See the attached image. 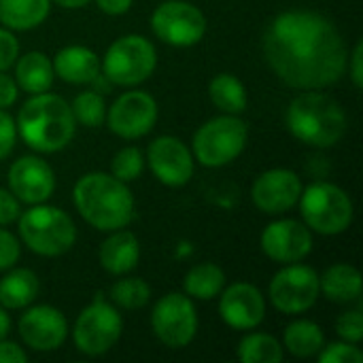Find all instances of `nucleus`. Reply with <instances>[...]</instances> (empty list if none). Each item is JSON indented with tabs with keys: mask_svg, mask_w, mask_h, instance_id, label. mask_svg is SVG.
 <instances>
[{
	"mask_svg": "<svg viewBox=\"0 0 363 363\" xmlns=\"http://www.w3.org/2000/svg\"><path fill=\"white\" fill-rule=\"evenodd\" d=\"M262 45L272 72L296 89H323L347 72L349 51L340 30L315 11L279 13Z\"/></svg>",
	"mask_w": 363,
	"mask_h": 363,
	"instance_id": "f257e3e1",
	"label": "nucleus"
},
{
	"mask_svg": "<svg viewBox=\"0 0 363 363\" xmlns=\"http://www.w3.org/2000/svg\"><path fill=\"white\" fill-rule=\"evenodd\" d=\"M72 202L79 215L100 232L128 228L134 219V196L128 183L108 172L83 174L72 189Z\"/></svg>",
	"mask_w": 363,
	"mask_h": 363,
	"instance_id": "f03ea898",
	"label": "nucleus"
},
{
	"mask_svg": "<svg viewBox=\"0 0 363 363\" xmlns=\"http://www.w3.org/2000/svg\"><path fill=\"white\" fill-rule=\"evenodd\" d=\"M70 104L49 91L30 94L17 113V134L38 153H55L70 145L77 125Z\"/></svg>",
	"mask_w": 363,
	"mask_h": 363,
	"instance_id": "7ed1b4c3",
	"label": "nucleus"
},
{
	"mask_svg": "<svg viewBox=\"0 0 363 363\" xmlns=\"http://www.w3.org/2000/svg\"><path fill=\"white\" fill-rule=\"evenodd\" d=\"M287 130L300 143L315 149H330L347 134V113L338 100L317 89H304L289 102Z\"/></svg>",
	"mask_w": 363,
	"mask_h": 363,
	"instance_id": "20e7f679",
	"label": "nucleus"
},
{
	"mask_svg": "<svg viewBox=\"0 0 363 363\" xmlns=\"http://www.w3.org/2000/svg\"><path fill=\"white\" fill-rule=\"evenodd\" d=\"M17 230L23 245L43 257H57L72 249L77 240V225L72 217L57 208L43 204H32L28 211L19 213Z\"/></svg>",
	"mask_w": 363,
	"mask_h": 363,
	"instance_id": "39448f33",
	"label": "nucleus"
},
{
	"mask_svg": "<svg viewBox=\"0 0 363 363\" xmlns=\"http://www.w3.org/2000/svg\"><path fill=\"white\" fill-rule=\"evenodd\" d=\"M298 204L306 228L321 236L342 234L353 221V202L349 194L328 181H315L308 187H302Z\"/></svg>",
	"mask_w": 363,
	"mask_h": 363,
	"instance_id": "423d86ee",
	"label": "nucleus"
},
{
	"mask_svg": "<svg viewBox=\"0 0 363 363\" xmlns=\"http://www.w3.org/2000/svg\"><path fill=\"white\" fill-rule=\"evenodd\" d=\"M157 66L155 45L140 34H125L106 49L100 70L106 81L121 87H134L147 81Z\"/></svg>",
	"mask_w": 363,
	"mask_h": 363,
	"instance_id": "0eeeda50",
	"label": "nucleus"
},
{
	"mask_svg": "<svg viewBox=\"0 0 363 363\" xmlns=\"http://www.w3.org/2000/svg\"><path fill=\"white\" fill-rule=\"evenodd\" d=\"M249 128L238 115L208 119L194 134V155L206 168H221L234 162L247 147Z\"/></svg>",
	"mask_w": 363,
	"mask_h": 363,
	"instance_id": "6e6552de",
	"label": "nucleus"
},
{
	"mask_svg": "<svg viewBox=\"0 0 363 363\" xmlns=\"http://www.w3.org/2000/svg\"><path fill=\"white\" fill-rule=\"evenodd\" d=\"M121 332L123 319L119 311L113 304H108L102 296H98L79 313L72 330V340L83 355L100 357L119 342Z\"/></svg>",
	"mask_w": 363,
	"mask_h": 363,
	"instance_id": "1a4fd4ad",
	"label": "nucleus"
},
{
	"mask_svg": "<svg viewBox=\"0 0 363 363\" xmlns=\"http://www.w3.org/2000/svg\"><path fill=\"white\" fill-rule=\"evenodd\" d=\"M151 330L155 338L170 347L183 349L198 334V311L187 294L170 291L157 300L151 313Z\"/></svg>",
	"mask_w": 363,
	"mask_h": 363,
	"instance_id": "9d476101",
	"label": "nucleus"
},
{
	"mask_svg": "<svg viewBox=\"0 0 363 363\" xmlns=\"http://www.w3.org/2000/svg\"><path fill=\"white\" fill-rule=\"evenodd\" d=\"M153 34L170 47H194L206 34L204 13L185 0H166L151 15Z\"/></svg>",
	"mask_w": 363,
	"mask_h": 363,
	"instance_id": "9b49d317",
	"label": "nucleus"
},
{
	"mask_svg": "<svg viewBox=\"0 0 363 363\" xmlns=\"http://www.w3.org/2000/svg\"><path fill=\"white\" fill-rule=\"evenodd\" d=\"M270 302L285 315H300L319 300V274L306 264H285L270 281Z\"/></svg>",
	"mask_w": 363,
	"mask_h": 363,
	"instance_id": "f8f14e48",
	"label": "nucleus"
},
{
	"mask_svg": "<svg viewBox=\"0 0 363 363\" xmlns=\"http://www.w3.org/2000/svg\"><path fill=\"white\" fill-rule=\"evenodd\" d=\"M106 121L113 134L125 140H136L149 134L157 121V102L151 94L134 89L121 94L106 111Z\"/></svg>",
	"mask_w": 363,
	"mask_h": 363,
	"instance_id": "ddd939ff",
	"label": "nucleus"
},
{
	"mask_svg": "<svg viewBox=\"0 0 363 363\" xmlns=\"http://www.w3.org/2000/svg\"><path fill=\"white\" fill-rule=\"evenodd\" d=\"M147 162L155 179L168 187H183L194 177V153L177 136H160L147 149Z\"/></svg>",
	"mask_w": 363,
	"mask_h": 363,
	"instance_id": "4468645a",
	"label": "nucleus"
},
{
	"mask_svg": "<svg viewBox=\"0 0 363 363\" xmlns=\"http://www.w3.org/2000/svg\"><path fill=\"white\" fill-rule=\"evenodd\" d=\"M17 330L26 347H30L32 351L49 353L64 345L68 336V321L60 308L40 304L28 308L21 315Z\"/></svg>",
	"mask_w": 363,
	"mask_h": 363,
	"instance_id": "2eb2a0df",
	"label": "nucleus"
},
{
	"mask_svg": "<svg viewBox=\"0 0 363 363\" xmlns=\"http://www.w3.org/2000/svg\"><path fill=\"white\" fill-rule=\"evenodd\" d=\"M262 251L279 264L302 262L313 251V232L298 219H279L262 232Z\"/></svg>",
	"mask_w": 363,
	"mask_h": 363,
	"instance_id": "dca6fc26",
	"label": "nucleus"
},
{
	"mask_svg": "<svg viewBox=\"0 0 363 363\" xmlns=\"http://www.w3.org/2000/svg\"><path fill=\"white\" fill-rule=\"evenodd\" d=\"M302 194V181L294 170L272 168L259 174L251 187L253 204L266 215H283L291 211Z\"/></svg>",
	"mask_w": 363,
	"mask_h": 363,
	"instance_id": "f3484780",
	"label": "nucleus"
},
{
	"mask_svg": "<svg viewBox=\"0 0 363 363\" xmlns=\"http://www.w3.org/2000/svg\"><path fill=\"white\" fill-rule=\"evenodd\" d=\"M9 189L23 204H43L55 191L53 168L36 155H23L9 168Z\"/></svg>",
	"mask_w": 363,
	"mask_h": 363,
	"instance_id": "a211bd4d",
	"label": "nucleus"
},
{
	"mask_svg": "<svg viewBox=\"0 0 363 363\" xmlns=\"http://www.w3.org/2000/svg\"><path fill=\"white\" fill-rule=\"evenodd\" d=\"M219 317L232 330H255L266 317V300L251 283H232L219 294Z\"/></svg>",
	"mask_w": 363,
	"mask_h": 363,
	"instance_id": "6ab92c4d",
	"label": "nucleus"
},
{
	"mask_svg": "<svg viewBox=\"0 0 363 363\" xmlns=\"http://www.w3.org/2000/svg\"><path fill=\"white\" fill-rule=\"evenodd\" d=\"M51 62L55 77L72 85H87L100 77V57L83 45H68L60 49Z\"/></svg>",
	"mask_w": 363,
	"mask_h": 363,
	"instance_id": "aec40b11",
	"label": "nucleus"
},
{
	"mask_svg": "<svg viewBox=\"0 0 363 363\" xmlns=\"http://www.w3.org/2000/svg\"><path fill=\"white\" fill-rule=\"evenodd\" d=\"M138 259H140V242L125 228L113 230L111 236L100 247V266L115 277H123L132 272L138 266Z\"/></svg>",
	"mask_w": 363,
	"mask_h": 363,
	"instance_id": "412c9836",
	"label": "nucleus"
},
{
	"mask_svg": "<svg viewBox=\"0 0 363 363\" xmlns=\"http://www.w3.org/2000/svg\"><path fill=\"white\" fill-rule=\"evenodd\" d=\"M319 291L338 304L357 302L362 296V274L351 264H334L319 277Z\"/></svg>",
	"mask_w": 363,
	"mask_h": 363,
	"instance_id": "4be33fe9",
	"label": "nucleus"
},
{
	"mask_svg": "<svg viewBox=\"0 0 363 363\" xmlns=\"http://www.w3.org/2000/svg\"><path fill=\"white\" fill-rule=\"evenodd\" d=\"M15 62H17L15 83L19 89L28 94L49 91V87L53 85L55 72H53V62L43 51H28Z\"/></svg>",
	"mask_w": 363,
	"mask_h": 363,
	"instance_id": "5701e85b",
	"label": "nucleus"
},
{
	"mask_svg": "<svg viewBox=\"0 0 363 363\" xmlns=\"http://www.w3.org/2000/svg\"><path fill=\"white\" fill-rule=\"evenodd\" d=\"M40 291L38 277L28 268H15L0 281V306L9 311L28 308Z\"/></svg>",
	"mask_w": 363,
	"mask_h": 363,
	"instance_id": "b1692460",
	"label": "nucleus"
},
{
	"mask_svg": "<svg viewBox=\"0 0 363 363\" xmlns=\"http://www.w3.org/2000/svg\"><path fill=\"white\" fill-rule=\"evenodd\" d=\"M51 9V0H0V23L9 30H34Z\"/></svg>",
	"mask_w": 363,
	"mask_h": 363,
	"instance_id": "393cba45",
	"label": "nucleus"
},
{
	"mask_svg": "<svg viewBox=\"0 0 363 363\" xmlns=\"http://www.w3.org/2000/svg\"><path fill=\"white\" fill-rule=\"evenodd\" d=\"M211 102L228 115H240L247 108V87L245 83L230 72H219L208 83Z\"/></svg>",
	"mask_w": 363,
	"mask_h": 363,
	"instance_id": "a878e982",
	"label": "nucleus"
},
{
	"mask_svg": "<svg viewBox=\"0 0 363 363\" xmlns=\"http://www.w3.org/2000/svg\"><path fill=\"white\" fill-rule=\"evenodd\" d=\"M323 345H325L323 330L308 319L289 323L283 334V349H287L294 357H300V359L317 355L323 349Z\"/></svg>",
	"mask_w": 363,
	"mask_h": 363,
	"instance_id": "bb28decb",
	"label": "nucleus"
},
{
	"mask_svg": "<svg viewBox=\"0 0 363 363\" xmlns=\"http://www.w3.org/2000/svg\"><path fill=\"white\" fill-rule=\"evenodd\" d=\"M223 287H225V272L213 262L194 266L183 281V289L191 300H213L223 291Z\"/></svg>",
	"mask_w": 363,
	"mask_h": 363,
	"instance_id": "cd10ccee",
	"label": "nucleus"
},
{
	"mask_svg": "<svg viewBox=\"0 0 363 363\" xmlns=\"http://www.w3.org/2000/svg\"><path fill=\"white\" fill-rule=\"evenodd\" d=\"M236 357L242 363H281L283 345L270 334L253 332L238 342Z\"/></svg>",
	"mask_w": 363,
	"mask_h": 363,
	"instance_id": "c85d7f7f",
	"label": "nucleus"
},
{
	"mask_svg": "<svg viewBox=\"0 0 363 363\" xmlns=\"http://www.w3.org/2000/svg\"><path fill=\"white\" fill-rule=\"evenodd\" d=\"M70 108H72L74 121H79L85 128H100L106 121V102H104V96L96 89L77 94Z\"/></svg>",
	"mask_w": 363,
	"mask_h": 363,
	"instance_id": "c756f323",
	"label": "nucleus"
},
{
	"mask_svg": "<svg viewBox=\"0 0 363 363\" xmlns=\"http://www.w3.org/2000/svg\"><path fill=\"white\" fill-rule=\"evenodd\" d=\"M151 300V287L143 279H119L111 287V302L123 311H138Z\"/></svg>",
	"mask_w": 363,
	"mask_h": 363,
	"instance_id": "7c9ffc66",
	"label": "nucleus"
},
{
	"mask_svg": "<svg viewBox=\"0 0 363 363\" xmlns=\"http://www.w3.org/2000/svg\"><path fill=\"white\" fill-rule=\"evenodd\" d=\"M145 168V157L138 147H123L111 162V174L123 183L136 181Z\"/></svg>",
	"mask_w": 363,
	"mask_h": 363,
	"instance_id": "2f4dec72",
	"label": "nucleus"
},
{
	"mask_svg": "<svg viewBox=\"0 0 363 363\" xmlns=\"http://www.w3.org/2000/svg\"><path fill=\"white\" fill-rule=\"evenodd\" d=\"M321 363H362L363 353L357 349V345L340 340L332 345H323V349L317 353Z\"/></svg>",
	"mask_w": 363,
	"mask_h": 363,
	"instance_id": "473e14b6",
	"label": "nucleus"
},
{
	"mask_svg": "<svg viewBox=\"0 0 363 363\" xmlns=\"http://www.w3.org/2000/svg\"><path fill=\"white\" fill-rule=\"evenodd\" d=\"M336 334L340 336V340L359 345L363 338V313L362 308H353L347 311L338 317L336 321Z\"/></svg>",
	"mask_w": 363,
	"mask_h": 363,
	"instance_id": "72a5a7b5",
	"label": "nucleus"
},
{
	"mask_svg": "<svg viewBox=\"0 0 363 363\" xmlns=\"http://www.w3.org/2000/svg\"><path fill=\"white\" fill-rule=\"evenodd\" d=\"M19 255H21L19 240L11 232H6V230L0 228V270L13 268L17 264Z\"/></svg>",
	"mask_w": 363,
	"mask_h": 363,
	"instance_id": "f704fd0d",
	"label": "nucleus"
},
{
	"mask_svg": "<svg viewBox=\"0 0 363 363\" xmlns=\"http://www.w3.org/2000/svg\"><path fill=\"white\" fill-rule=\"evenodd\" d=\"M19 57V43L9 28H0V72L9 70Z\"/></svg>",
	"mask_w": 363,
	"mask_h": 363,
	"instance_id": "c9c22d12",
	"label": "nucleus"
},
{
	"mask_svg": "<svg viewBox=\"0 0 363 363\" xmlns=\"http://www.w3.org/2000/svg\"><path fill=\"white\" fill-rule=\"evenodd\" d=\"M15 140H17L15 121H13V117L4 108H0V162L13 151Z\"/></svg>",
	"mask_w": 363,
	"mask_h": 363,
	"instance_id": "e433bc0d",
	"label": "nucleus"
},
{
	"mask_svg": "<svg viewBox=\"0 0 363 363\" xmlns=\"http://www.w3.org/2000/svg\"><path fill=\"white\" fill-rule=\"evenodd\" d=\"M21 213V202L13 196L11 189L0 187V225H9L17 221Z\"/></svg>",
	"mask_w": 363,
	"mask_h": 363,
	"instance_id": "4c0bfd02",
	"label": "nucleus"
},
{
	"mask_svg": "<svg viewBox=\"0 0 363 363\" xmlns=\"http://www.w3.org/2000/svg\"><path fill=\"white\" fill-rule=\"evenodd\" d=\"M347 72H349V77H351L353 85H355L357 89H362V85H363V43L362 40H357V43H355L353 51H351V53H349V57H347Z\"/></svg>",
	"mask_w": 363,
	"mask_h": 363,
	"instance_id": "58836bf2",
	"label": "nucleus"
},
{
	"mask_svg": "<svg viewBox=\"0 0 363 363\" xmlns=\"http://www.w3.org/2000/svg\"><path fill=\"white\" fill-rule=\"evenodd\" d=\"M17 94H19V87H17L15 79L0 72V108L13 106L17 102Z\"/></svg>",
	"mask_w": 363,
	"mask_h": 363,
	"instance_id": "ea45409f",
	"label": "nucleus"
},
{
	"mask_svg": "<svg viewBox=\"0 0 363 363\" xmlns=\"http://www.w3.org/2000/svg\"><path fill=\"white\" fill-rule=\"evenodd\" d=\"M28 362V355L26 351L15 345V342H9V340H0V363H26Z\"/></svg>",
	"mask_w": 363,
	"mask_h": 363,
	"instance_id": "a19ab883",
	"label": "nucleus"
},
{
	"mask_svg": "<svg viewBox=\"0 0 363 363\" xmlns=\"http://www.w3.org/2000/svg\"><path fill=\"white\" fill-rule=\"evenodd\" d=\"M134 0H96L98 9L106 15H123L130 11Z\"/></svg>",
	"mask_w": 363,
	"mask_h": 363,
	"instance_id": "79ce46f5",
	"label": "nucleus"
},
{
	"mask_svg": "<svg viewBox=\"0 0 363 363\" xmlns=\"http://www.w3.org/2000/svg\"><path fill=\"white\" fill-rule=\"evenodd\" d=\"M9 332H11V319H9V315H6L4 306H0V340H2V338H6V336H9Z\"/></svg>",
	"mask_w": 363,
	"mask_h": 363,
	"instance_id": "37998d69",
	"label": "nucleus"
},
{
	"mask_svg": "<svg viewBox=\"0 0 363 363\" xmlns=\"http://www.w3.org/2000/svg\"><path fill=\"white\" fill-rule=\"evenodd\" d=\"M51 2H55V4L62 6V9H83V6L89 4L91 0H51Z\"/></svg>",
	"mask_w": 363,
	"mask_h": 363,
	"instance_id": "c03bdc74",
	"label": "nucleus"
}]
</instances>
